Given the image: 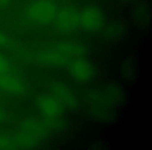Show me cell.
I'll list each match as a JSON object with an SVG mask.
<instances>
[{
  "label": "cell",
  "instance_id": "7a4b0ae2",
  "mask_svg": "<svg viewBox=\"0 0 152 150\" xmlns=\"http://www.w3.org/2000/svg\"><path fill=\"white\" fill-rule=\"evenodd\" d=\"M57 14L56 4L52 0H34L27 9V17L40 24L53 21Z\"/></svg>",
  "mask_w": 152,
  "mask_h": 150
},
{
  "label": "cell",
  "instance_id": "8992f818",
  "mask_svg": "<svg viewBox=\"0 0 152 150\" xmlns=\"http://www.w3.org/2000/svg\"><path fill=\"white\" fill-rule=\"evenodd\" d=\"M39 108L45 116L52 118L61 113V104L58 100L51 96H44L39 100Z\"/></svg>",
  "mask_w": 152,
  "mask_h": 150
},
{
  "label": "cell",
  "instance_id": "30bf717a",
  "mask_svg": "<svg viewBox=\"0 0 152 150\" xmlns=\"http://www.w3.org/2000/svg\"><path fill=\"white\" fill-rule=\"evenodd\" d=\"M13 0H0V10H5L11 5Z\"/></svg>",
  "mask_w": 152,
  "mask_h": 150
},
{
  "label": "cell",
  "instance_id": "8fae6325",
  "mask_svg": "<svg viewBox=\"0 0 152 150\" xmlns=\"http://www.w3.org/2000/svg\"><path fill=\"white\" fill-rule=\"evenodd\" d=\"M2 119V115H1V113H0V120Z\"/></svg>",
  "mask_w": 152,
  "mask_h": 150
},
{
  "label": "cell",
  "instance_id": "52a82bcc",
  "mask_svg": "<svg viewBox=\"0 0 152 150\" xmlns=\"http://www.w3.org/2000/svg\"><path fill=\"white\" fill-rule=\"evenodd\" d=\"M0 89L9 93H22L24 90L23 85L16 77L10 73L0 75Z\"/></svg>",
  "mask_w": 152,
  "mask_h": 150
},
{
  "label": "cell",
  "instance_id": "6da1fadb",
  "mask_svg": "<svg viewBox=\"0 0 152 150\" xmlns=\"http://www.w3.org/2000/svg\"><path fill=\"white\" fill-rule=\"evenodd\" d=\"M83 48L72 42H63L50 45L40 50L36 55L39 63L49 66L70 65L83 56Z\"/></svg>",
  "mask_w": 152,
  "mask_h": 150
},
{
  "label": "cell",
  "instance_id": "9c48e42d",
  "mask_svg": "<svg viewBox=\"0 0 152 150\" xmlns=\"http://www.w3.org/2000/svg\"><path fill=\"white\" fill-rule=\"evenodd\" d=\"M12 46H13L12 41L3 32L0 31V47H12Z\"/></svg>",
  "mask_w": 152,
  "mask_h": 150
},
{
  "label": "cell",
  "instance_id": "3957f363",
  "mask_svg": "<svg viewBox=\"0 0 152 150\" xmlns=\"http://www.w3.org/2000/svg\"><path fill=\"white\" fill-rule=\"evenodd\" d=\"M53 21L58 31L71 32L79 26V13L70 9L61 10L56 14Z\"/></svg>",
  "mask_w": 152,
  "mask_h": 150
},
{
  "label": "cell",
  "instance_id": "ba28073f",
  "mask_svg": "<svg viewBox=\"0 0 152 150\" xmlns=\"http://www.w3.org/2000/svg\"><path fill=\"white\" fill-rule=\"evenodd\" d=\"M10 72V65L5 59L0 54V75L2 74H7Z\"/></svg>",
  "mask_w": 152,
  "mask_h": 150
},
{
  "label": "cell",
  "instance_id": "277c9868",
  "mask_svg": "<svg viewBox=\"0 0 152 150\" xmlns=\"http://www.w3.org/2000/svg\"><path fill=\"white\" fill-rule=\"evenodd\" d=\"M103 23V14L96 7H87L79 13V26L86 30L95 31L99 29Z\"/></svg>",
  "mask_w": 152,
  "mask_h": 150
},
{
  "label": "cell",
  "instance_id": "5b68a950",
  "mask_svg": "<svg viewBox=\"0 0 152 150\" xmlns=\"http://www.w3.org/2000/svg\"><path fill=\"white\" fill-rule=\"evenodd\" d=\"M70 72L77 80L87 81L93 77L94 68L89 61L78 59L70 64Z\"/></svg>",
  "mask_w": 152,
  "mask_h": 150
}]
</instances>
